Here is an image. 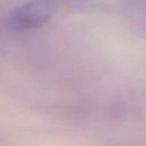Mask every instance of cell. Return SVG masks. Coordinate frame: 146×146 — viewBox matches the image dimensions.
<instances>
[{
  "instance_id": "cell-1",
  "label": "cell",
  "mask_w": 146,
  "mask_h": 146,
  "mask_svg": "<svg viewBox=\"0 0 146 146\" xmlns=\"http://www.w3.org/2000/svg\"><path fill=\"white\" fill-rule=\"evenodd\" d=\"M55 13V0H29L17 7L9 17L11 27L31 30L44 25Z\"/></svg>"
}]
</instances>
